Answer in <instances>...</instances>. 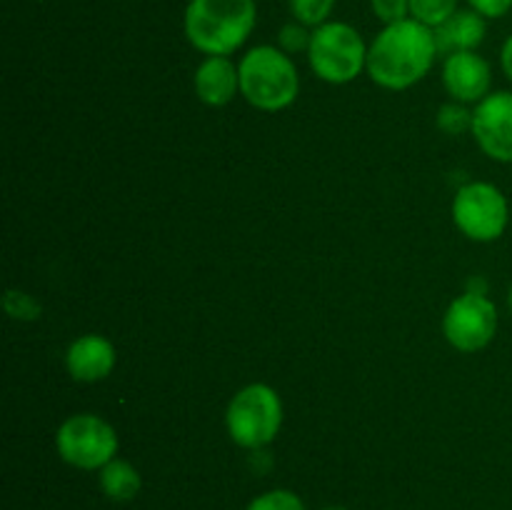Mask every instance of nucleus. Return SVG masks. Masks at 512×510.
<instances>
[{"mask_svg":"<svg viewBox=\"0 0 512 510\" xmlns=\"http://www.w3.org/2000/svg\"><path fill=\"white\" fill-rule=\"evenodd\" d=\"M65 368L78 383H98L115 368V348L105 335L88 333L70 343L65 353Z\"/></svg>","mask_w":512,"mask_h":510,"instance_id":"9b49d317","label":"nucleus"},{"mask_svg":"<svg viewBox=\"0 0 512 510\" xmlns=\"http://www.w3.org/2000/svg\"><path fill=\"white\" fill-rule=\"evenodd\" d=\"M460 0H410V18L428 28H438L453 13H458Z\"/></svg>","mask_w":512,"mask_h":510,"instance_id":"2eb2a0df","label":"nucleus"},{"mask_svg":"<svg viewBox=\"0 0 512 510\" xmlns=\"http://www.w3.org/2000/svg\"><path fill=\"white\" fill-rule=\"evenodd\" d=\"M370 8L385 25L410 18V0H370Z\"/></svg>","mask_w":512,"mask_h":510,"instance_id":"aec40b11","label":"nucleus"},{"mask_svg":"<svg viewBox=\"0 0 512 510\" xmlns=\"http://www.w3.org/2000/svg\"><path fill=\"white\" fill-rule=\"evenodd\" d=\"M290 13L298 23L308 25V28H318V25L328 23L330 13L335 8V0H288Z\"/></svg>","mask_w":512,"mask_h":510,"instance_id":"dca6fc26","label":"nucleus"},{"mask_svg":"<svg viewBox=\"0 0 512 510\" xmlns=\"http://www.w3.org/2000/svg\"><path fill=\"white\" fill-rule=\"evenodd\" d=\"M438 58L435 30L405 18L390 23L368 45V75L388 90H405L423 80Z\"/></svg>","mask_w":512,"mask_h":510,"instance_id":"f257e3e1","label":"nucleus"},{"mask_svg":"<svg viewBox=\"0 0 512 510\" xmlns=\"http://www.w3.org/2000/svg\"><path fill=\"white\" fill-rule=\"evenodd\" d=\"M245 510H305V505L293 490H268L258 495Z\"/></svg>","mask_w":512,"mask_h":510,"instance_id":"a211bd4d","label":"nucleus"},{"mask_svg":"<svg viewBox=\"0 0 512 510\" xmlns=\"http://www.w3.org/2000/svg\"><path fill=\"white\" fill-rule=\"evenodd\" d=\"M238 73L243 98L265 113L288 108L300 93L298 68L278 45H255L243 55Z\"/></svg>","mask_w":512,"mask_h":510,"instance_id":"7ed1b4c3","label":"nucleus"},{"mask_svg":"<svg viewBox=\"0 0 512 510\" xmlns=\"http://www.w3.org/2000/svg\"><path fill=\"white\" fill-rule=\"evenodd\" d=\"M498 330V308L485 293H463L448 305L443 315V333L460 353H478Z\"/></svg>","mask_w":512,"mask_h":510,"instance_id":"6e6552de","label":"nucleus"},{"mask_svg":"<svg viewBox=\"0 0 512 510\" xmlns=\"http://www.w3.org/2000/svg\"><path fill=\"white\" fill-rule=\"evenodd\" d=\"M308 60L320 80L345 85L368 68V45L353 25L328 20L313 28Z\"/></svg>","mask_w":512,"mask_h":510,"instance_id":"20e7f679","label":"nucleus"},{"mask_svg":"<svg viewBox=\"0 0 512 510\" xmlns=\"http://www.w3.org/2000/svg\"><path fill=\"white\" fill-rule=\"evenodd\" d=\"M258 20L255 0H190L183 28L190 45L205 55H230L245 45Z\"/></svg>","mask_w":512,"mask_h":510,"instance_id":"f03ea898","label":"nucleus"},{"mask_svg":"<svg viewBox=\"0 0 512 510\" xmlns=\"http://www.w3.org/2000/svg\"><path fill=\"white\" fill-rule=\"evenodd\" d=\"M225 425L240 448L258 450L273 443L283 425L280 395L265 383H250L233 395L225 410Z\"/></svg>","mask_w":512,"mask_h":510,"instance_id":"39448f33","label":"nucleus"},{"mask_svg":"<svg viewBox=\"0 0 512 510\" xmlns=\"http://www.w3.org/2000/svg\"><path fill=\"white\" fill-rule=\"evenodd\" d=\"M500 63H503L505 75H508V80L512 83V35L503 43V50H500Z\"/></svg>","mask_w":512,"mask_h":510,"instance_id":"4be33fe9","label":"nucleus"},{"mask_svg":"<svg viewBox=\"0 0 512 510\" xmlns=\"http://www.w3.org/2000/svg\"><path fill=\"white\" fill-rule=\"evenodd\" d=\"M443 83L458 103H480L490 95L493 70H490L488 60L475 50L453 53L443 63Z\"/></svg>","mask_w":512,"mask_h":510,"instance_id":"9d476101","label":"nucleus"},{"mask_svg":"<svg viewBox=\"0 0 512 510\" xmlns=\"http://www.w3.org/2000/svg\"><path fill=\"white\" fill-rule=\"evenodd\" d=\"M310 40H313V30L308 25L298 23H285L278 33V48L285 50V53H300V50H308L310 48Z\"/></svg>","mask_w":512,"mask_h":510,"instance_id":"6ab92c4d","label":"nucleus"},{"mask_svg":"<svg viewBox=\"0 0 512 510\" xmlns=\"http://www.w3.org/2000/svg\"><path fill=\"white\" fill-rule=\"evenodd\" d=\"M453 220L463 235L478 243H490L505 233L510 205L503 190L493 183H468L455 193Z\"/></svg>","mask_w":512,"mask_h":510,"instance_id":"0eeeda50","label":"nucleus"},{"mask_svg":"<svg viewBox=\"0 0 512 510\" xmlns=\"http://www.w3.org/2000/svg\"><path fill=\"white\" fill-rule=\"evenodd\" d=\"M438 128L448 135H460L463 130H473V110L463 103H448L438 110Z\"/></svg>","mask_w":512,"mask_h":510,"instance_id":"f3484780","label":"nucleus"},{"mask_svg":"<svg viewBox=\"0 0 512 510\" xmlns=\"http://www.w3.org/2000/svg\"><path fill=\"white\" fill-rule=\"evenodd\" d=\"M473 138L488 158L512 163V93L498 90L473 110Z\"/></svg>","mask_w":512,"mask_h":510,"instance_id":"1a4fd4ad","label":"nucleus"},{"mask_svg":"<svg viewBox=\"0 0 512 510\" xmlns=\"http://www.w3.org/2000/svg\"><path fill=\"white\" fill-rule=\"evenodd\" d=\"M55 448L68 465L100 470L118 453V433L108 420L93 413H78L63 420L55 433Z\"/></svg>","mask_w":512,"mask_h":510,"instance_id":"423d86ee","label":"nucleus"},{"mask_svg":"<svg viewBox=\"0 0 512 510\" xmlns=\"http://www.w3.org/2000/svg\"><path fill=\"white\" fill-rule=\"evenodd\" d=\"M323 510H348V508H343V505H330V508H323Z\"/></svg>","mask_w":512,"mask_h":510,"instance_id":"5701e85b","label":"nucleus"},{"mask_svg":"<svg viewBox=\"0 0 512 510\" xmlns=\"http://www.w3.org/2000/svg\"><path fill=\"white\" fill-rule=\"evenodd\" d=\"M488 25L480 13L473 8L458 10L450 15L443 25L435 28V43H438V53L445 58L453 53H465V50H475L485 40Z\"/></svg>","mask_w":512,"mask_h":510,"instance_id":"ddd939ff","label":"nucleus"},{"mask_svg":"<svg viewBox=\"0 0 512 510\" xmlns=\"http://www.w3.org/2000/svg\"><path fill=\"white\" fill-rule=\"evenodd\" d=\"M143 488L140 473L133 463L123 458H113L108 465L100 468V490L115 503H128Z\"/></svg>","mask_w":512,"mask_h":510,"instance_id":"4468645a","label":"nucleus"},{"mask_svg":"<svg viewBox=\"0 0 512 510\" xmlns=\"http://www.w3.org/2000/svg\"><path fill=\"white\" fill-rule=\"evenodd\" d=\"M508 305H510V310H512V285H510V293H508Z\"/></svg>","mask_w":512,"mask_h":510,"instance_id":"b1692460","label":"nucleus"},{"mask_svg":"<svg viewBox=\"0 0 512 510\" xmlns=\"http://www.w3.org/2000/svg\"><path fill=\"white\" fill-rule=\"evenodd\" d=\"M195 95L205 105H228L240 90L238 65L228 55H208L195 70Z\"/></svg>","mask_w":512,"mask_h":510,"instance_id":"f8f14e48","label":"nucleus"},{"mask_svg":"<svg viewBox=\"0 0 512 510\" xmlns=\"http://www.w3.org/2000/svg\"><path fill=\"white\" fill-rule=\"evenodd\" d=\"M470 8L475 13L483 15L485 20H493V18H503L512 10V0H468Z\"/></svg>","mask_w":512,"mask_h":510,"instance_id":"412c9836","label":"nucleus"}]
</instances>
